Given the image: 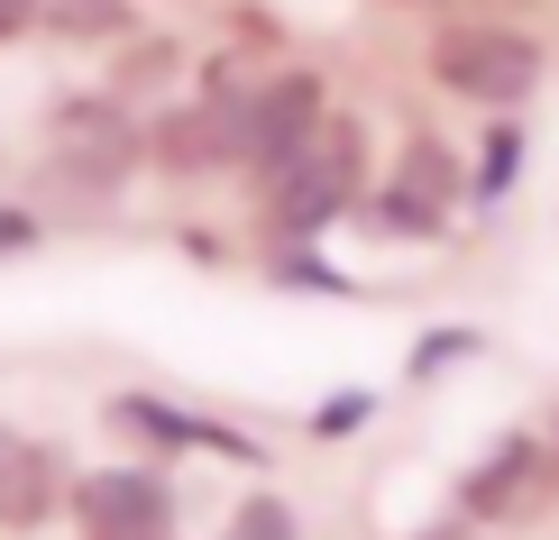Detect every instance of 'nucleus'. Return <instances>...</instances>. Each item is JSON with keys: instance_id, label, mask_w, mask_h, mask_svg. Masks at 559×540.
I'll use <instances>...</instances> for the list:
<instances>
[{"instance_id": "nucleus-1", "label": "nucleus", "mask_w": 559, "mask_h": 540, "mask_svg": "<svg viewBox=\"0 0 559 540\" xmlns=\"http://www.w3.org/2000/svg\"><path fill=\"white\" fill-rule=\"evenodd\" d=\"M358 183H367V129L358 120H321L312 147L275 166V220H285V229H321L331 211L367 202Z\"/></svg>"}, {"instance_id": "nucleus-2", "label": "nucleus", "mask_w": 559, "mask_h": 540, "mask_svg": "<svg viewBox=\"0 0 559 540\" xmlns=\"http://www.w3.org/2000/svg\"><path fill=\"white\" fill-rule=\"evenodd\" d=\"M431 74L450 83L459 101L514 110V101H532V83H542V46L514 37V28H450L431 46Z\"/></svg>"}, {"instance_id": "nucleus-3", "label": "nucleus", "mask_w": 559, "mask_h": 540, "mask_svg": "<svg viewBox=\"0 0 559 540\" xmlns=\"http://www.w3.org/2000/svg\"><path fill=\"white\" fill-rule=\"evenodd\" d=\"M138 166V129L120 120V101H64L56 110V166H46V183L56 193H120V175Z\"/></svg>"}, {"instance_id": "nucleus-4", "label": "nucleus", "mask_w": 559, "mask_h": 540, "mask_svg": "<svg viewBox=\"0 0 559 540\" xmlns=\"http://www.w3.org/2000/svg\"><path fill=\"white\" fill-rule=\"evenodd\" d=\"M229 110V156H248L258 175H275L285 156L312 147V129H321V83L312 74H275L258 83L248 101H221Z\"/></svg>"}, {"instance_id": "nucleus-5", "label": "nucleus", "mask_w": 559, "mask_h": 540, "mask_svg": "<svg viewBox=\"0 0 559 540\" xmlns=\"http://www.w3.org/2000/svg\"><path fill=\"white\" fill-rule=\"evenodd\" d=\"M74 531L83 540H166L175 531V485L147 467H102L74 485Z\"/></svg>"}, {"instance_id": "nucleus-6", "label": "nucleus", "mask_w": 559, "mask_h": 540, "mask_svg": "<svg viewBox=\"0 0 559 540\" xmlns=\"http://www.w3.org/2000/svg\"><path fill=\"white\" fill-rule=\"evenodd\" d=\"M542 485H550V458L532 449V440H496V449L468 467V485H459V495H468L477 523H514L523 504H542Z\"/></svg>"}, {"instance_id": "nucleus-7", "label": "nucleus", "mask_w": 559, "mask_h": 540, "mask_svg": "<svg viewBox=\"0 0 559 540\" xmlns=\"http://www.w3.org/2000/svg\"><path fill=\"white\" fill-rule=\"evenodd\" d=\"M56 495H64V467H56V449L0 421V523H10V531H37L46 513H56Z\"/></svg>"}, {"instance_id": "nucleus-8", "label": "nucleus", "mask_w": 559, "mask_h": 540, "mask_svg": "<svg viewBox=\"0 0 559 540\" xmlns=\"http://www.w3.org/2000/svg\"><path fill=\"white\" fill-rule=\"evenodd\" d=\"M110 421H120V431H138V440H156V449H239L229 431H202L193 412L156 404V394H120V404H110Z\"/></svg>"}, {"instance_id": "nucleus-9", "label": "nucleus", "mask_w": 559, "mask_h": 540, "mask_svg": "<svg viewBox=\"0 0 559 540\" xmlns=\"http://www.w3.org/2000/svg\"><path fill=\"white\" fill-rule=\"evenodd\" d=\"M156 156H166L175 175L221 166L229 156V110H175V120H156Z\"/></svg>"}, {"instance_id": "nucleus-10", "label": "nucleus", "mask_w": 559, "mask_h": 540, "mask_svg": "<svg viewBox=\"0 0 559 540\" xmlns=\"http://www.w3.org/2000/svg\"><path fill=\"white\" fill-rule=\"evenodd\" d=\"M367 229H377V239H385V229H394V239H431L440 211H431L423 193H404V183H394V193H367Z\"/></svg>"}, {"instance_id": "nucleus-11", "label": "nucleus", "mask_w": 559, "mask_h": 540, "mask_svg": "<svg viewBox=\"0 0 559 540\" xmlns=\"http://www.w3.org/2000/svg\"><path fill=\"white\" fill-rule=\"evenodd\" d=\"M37 19H46V28H64V37H110V28H120V0H37Z\"/></svg>"}, {"instance_id": "nucleus-12", "label": "nucleus", "mask_w": 559, "mask_h": 540, "mask_svg": "<svg viewBox=\"0 0 559 540\" xmlns=\"http://www.w3.org/2000/svg\"><path fill=\"white\" fill-rule=\"evenodd\" d=\"M229 540H294V513L258 495V504H248V513H239V531H229Z\"/></svg>"}, {"instance_id": "nucleus-13", "label": "nucleus", "mask_w": 559, "mask_h": 540, "mask_svg": "<svg viewBox=\"0 0 559 540\" xmlns=\"http://www.w3.org/2000/svg\"><path fill=\"white\" fill-rule=\"evenodd\" d=\"M358 412H367V394H340V404H321L312 431H321V440H340V431H358Z\"/></svg>"}, {"instance_id": "nucleus-14", "label": "nucleus", "mask_w": 559, "mask_h": 540, "mask_svg": "<svg viewBox=\"0 0 559 540\" xmlns=\"http://www.w3.org/2000/svg\"><path fill=\"white\" fill-rule=\"evenodd\" d=\"M175 64V46H138V64H120V83H156Z\"/></svg>"}, {"instance_id": "nucleus-15", "label": "nucleus", "mask_w": 559, "mask_h": 540, "mask_svg": "<svg viewBox=\"0 0 559 540\" xmlns=\"http://www.w3.org/2000/svg\"><path fill=\"white\" fill-rule=\"evenodd\" d=\"M19 28H37V0H0V37H19Z\"/></svg>"}, {"instance_id": "nucleus-16", "label": "nucleus", "mask_w": 559, "mask_h": 540, "mask_svg": "<svg viewBox=\"0 0 559 540\" xmlns=\"http://www.w3.org/2000/svg\"><path fill=\"white\" fill-rule=\"evenodd\" d=\"M423 540H468V531H459V523H431V531H423Z\"/></svg>"}]
</instances>
